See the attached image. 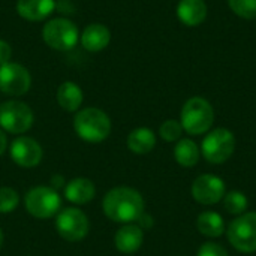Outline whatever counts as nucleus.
<instances>
[{"mask_svg":"<svg viewBox=\"0 0 256 256\" xmlns=\"http://www.w3.org/2000/svg\"><path fill=\"white\" fill-rule=\"evenodd\" d=\"M102 208L112 222L132 224L144 213V200L132 188H114L105 195Z\"/></svg>","mask_w":256,"mask_h":256,"instance_id":"nucleus-1","label":"nucleus"},{"mask_svg":"<svg viewBox=\"0 0 256 256\" xmlns=\"http://www.w3.org/2000/svg\"><path fill=\"white\" fill-rule=\"evenodd\" d=\"M76 135L87 142H102L111 134V120L106 112L99 108H84L74 118Z\"/></svg>","mask_w":256,"mask_h":256,"instance_id":"nucleus-2","label":"nucleus"},{"mask_svg":"<svg viewBox=\"0 0 256 256\" xmlns=\"http://www.w3.org/2000/svg\"><path fill=\"white\" fill-rule=\"evenodd\" d=\"M214 122V111L204 98H190L182 110V126L189 135H202L210 130Z\"/></svg>","mask_w":256,"mask_h":256,"instance_id":"nucleus-3","label":"nucleus"},{"mask_svg":"<svg viewBox=\"0 0 256 256\" xmlns=\"http://www.w3.org/2000/svg\"><path fill=\"white\" fill-rule=\"evenodd\" d=\"M42 39L50 48L56 51H69L76 45L80 32L70 20L54 18L45 22L42 28Z\"/></svg>","mask_w":256,"mask_h":256,"instance_id":"nucleus-4","label":"nucleus"},{"mask_svg":"<svg viewBox=\"0 0 256 256\" xmlns=\"http://www.w3.org/2000/svg\"><path fill=\"white\" fill-rule=\"evenodd\" d=\"M236 150L234 134L225 128H218L207 134L201 144V152L206 160L210 164H224L226 162Z\"/></svg>","mask_w":256,"mask_h":256,"instance_id":"nucleus-5","label":"nucleus"},{"mask_svg":"<svg viewBox=\"0 0 256 256\" xmlns=\"http://www.w3.org/2000/svg\"><path fill=\"white\" fill-rule=\"evenodd\" d=\"M32 108L21 100H6L0 105V128L9 134H24L33 124Z\"/></svg>","mask_w":256,"mask_h":256,"instance_id":"nucleus-6","label":"nucleus"},{"mask_svg":"<svg viewBox=\"0 0 256 256\" xmlns=\"http://www.w3.org/2000/svg\"><path fill=\"white\" fill-rule=\"evenodd\" d=\"M230 243L243 254L256 252V213H243L228 226Z\"/></svg>","mask_w":256,"mask_h":256,"instance_id":"nucleus-7","label":"nucleus"},{"mask_svg":"<svg viewBox=\"0 0 256 256\" xmlns=\"http://www.w3.org/2000/svg\"><path fill=\"white\" fill-rule=\"evenodd\" d=\"M62 200L57 190L46 186H38L26 195V208L36 219H48L60 212Z\"/></svg>","mask_w":256,"mask_h":256,"instance_id":"nucleus-8","label":"nucleus"},{"mask_svg":"<svg viewBox=\"0 0 256 256\" xmlns=\"http://www.w3.org/2000/svg\"><path fill=\"white\" fill-rule=\"evenodd\" d=\"M88 219L80 208H64L57 213L56 230L66 242H81L88 234Z\"/></svg>","mask_w":256,"mask_h":256,"instance_id":"nucleus-9","label":"nucleus"},{"mask_svg":"<svg viewBox=\"0 0 256 256\" xmlns=\"http://www.w3.org/2000/svg\"><path fill=\"white\" fill-rule=\"evenodd\" d=\"M32 76L27 68L20 63H4L0 66V92L8 96H22L30 90Z\"/></svg>","mask_w":256,"mask_h":256,"instance_id":"nucleus-10","label":"nucleus"},{"mask_svg":"<svg viewBox=\"0 0 256 256\" xmlns=\"http://www.w3.org/2000/svg\"><path fill=\"white\" fill-rule=\"evenodd\" d=\"M192 196L204 206H213L225 196V182L213 174H202L192 184Z\"/></svg>","mask_w":256,"mask_h":256,"instance_id":"nucleus-11","label":"nucleus"},{"mask_svg":"<svg viewBox=\"0 0 256 256\" xmlns=\"http://www.w3.org/2000/svg\"><path fill=\"white\" fill-rule=\"evenodd\" d=\"M12 160L22 168H33L42 160L40 144L28 136H18L12 141L9 148Z\"/></svg>","mask_w":256,"mask_h":256,"instance_id":"nucleus-12","label":"nucleus"},{"mask_svg":"<svg viewBox=\"0 0 256 256\" xmlns=\"http://www.w3.org/2000/svg\"><path fill=\"white\" fill-rule=\"evenodd\" d=\"M80 39H81V45L84 46V50L90 52H99L110 45L111 32L106 26L93 22L84 28V32L80 34Z\"/></svg>","mask_w":256,"mask_h":256,"instance_id":"nucleus-13","label":"nucleus"},{"mask_svg":"<svg viewBox=\"0 0 256 256\" xmlns=\"http://www.w3.org/2000/svg\"><path fill=\"white\" fill-rule=\"evenodd\" d=\"M56 9L54 0H18L16 12L27 21H44Z\"/></svg>","mask_w":256,"mask_h":256,"instance_id":"nucleus-14","label":"nucleus"},{"mask_svg":"<svg viewBox=\"0 0 256 256\" xmlns=\"http://www.w3.org/2000/svg\"><path fill=\"white\" fill-rule=\"evenodd\" d=\"M144 240V232L138 225L126 224L123 228H120L116 234L114 243L118 252L122 254H134L136 252Z\"/></svg>","mask_w":256,"mask_h":256,"instance_id":"nucleus-15","label":"nucleus"},{"mask_svg":"<svg viewBox=\"0 0 256 256\" xmlns=\"http://www.w3.org/2000/svg\"><path fill=\"white\" fill-rule=\"evenodd\" d=\"M177 16L184 26H200L207 18V4L204 0H180Z\"/></svg>","mask_w":256,"mask_h":256,"instance_id":"nucleus-16","label":"nucleus"},{"mask_svg":"<svg viewBox=\"0 0 256 256\" xmlns=\"http://www.w3.org/2000/svg\"><path fill=\"white\" fill-rule=\"evenodd\" d=\"M56 98H57V104L60 105V108H63L68 112H75L80 110L84 94L78 84L72 81H64L63 84L58 86Z\"/></svg>","mask_w":256,"mask_h":256,"instance_id":"nucleus-17","label":"nucleus"},{"mask_svg":"<svg viewBox=\"0 0 256 256\" xmlns=\"http://www.w3.org/2000/svg\"><path fill=\"white\" fill-rule=\"evenodd\" d=\"M96 189L88 178H74L64 186V196L74 204H87L94 198Z\"/></svg>","mask_w":256,"mask_h":256,"instance_id":"nucleus-18","label":"nucleus"},{"mask_svg":"<svg viewBox=\"0 0 256 256\" xmlns=\"http://www.w3.org/2000/svg\"><path fill=\"white\" fill-rule=\"evenodd\" d=\"M156 146L154 132L148 128H136L128 136V148L136 154H147Z\"/></svg>","mask_w":256,"mask_h":256,"instance_id":"nucleus-19","label":"nucleus"},{"mask_svg":"<svg viewBox=\"0 0 256 256\" xmlns=\"http://www.w3.org/2000/svg\"><path fill=\"white\" fill-rule=\"evenodd\" d=\"M196 228L202 236L216 238V237H220L224 234L225 224H224V219L219 213L204 212L196 219Z\"/></svg>","mask_w":256,"mask_h":256,"instance_id":"nucleus-20","label":"nucleus"},{"mask_svg":"<svg viewBox=\"0 0 256 256\" xmlns=\"http://www.w3.org/2000/svg\"><path fill=\"white\" fill-rule=\"evenodd\" d=\"M174 158L182 166H186V168L195 166L200 160V148L189 138L178 140L174 148Z\"/></svg>","mask_w":256,"mask_h":256,"instance_id":"nucleus-21","label":"nucleus"},{"mask_svg":"<svg viewBox=\"0 0 256 256\" xmlns=\"http://www.w3.org/2000/svg\"><path fill=\"white\" fill-rule=\"evenodd\" d=\"M224 206H225L228 213L240 216V214H243L246 212V208L249 206V201H248L244 194H242L238 190H232V192H230V194H226L224 196Z\"/></svg>","mask_w":256,"mask_h":256,"instance_id":"nucleus-22","label":"nucleus"},{"mask_svg":"<svg viewBox=\"0 0 256 256\" xmlns=\"http://www.w3.org/2000/svg\"><path fill=\"white\" fill-rule=\"evenodd\" d=\"M231 10L246 20L256 18V0H228Z\"/></svg>","mask_w":256,"mask_h":256,"instance_id":"nucleus-23","label":"nucleus"},{"mask_svg":"<svg viewBox=\"0 0 256 256\" xmlns=\"http://www.w3.org/2000/svg\"><path fill=\"white\" fill-rule=\"evenodd\" d=\"M20 204V196L12 188H0V213H10Z\"/></svg>","mask_w":256,"mask_h":256,"instance_id":"nucleus-24","label":"nucleus"},{"mask_svg":"<svg viewBox=\"0 0 256 256\" xmlns=\"http://www.w3.org/2000/svg\"><path fill=\"white\" fill-rule=\"evenodd\" d=\"M159 134H160L162 140H165L168 142H174V141L180 140V136L183 134V126L177 120H166L162 123Z\"/></svg>","mask_w":256,"mask_h":256,"instance_id":"nucleus-25","label":"nucleus"},{"mask_svg":"<svg viewBox=\"0 0 256 256\" xmlns=\"http://www.w3.org/2000/svg\"><path fill=\"white\" fill-rule=\"evenodd\" d=\"M196 256H230L228 252L225 250V248H222L218 243H204Z\"/></svg>","mask_w":256,"mask_h":256,"instance_id":"nucleus-26","label":"nucleus"},{"mask_svg":"<svg viewBox=\"0 0 256 256\" xmlns=\"http://www.w3.org/2000/svg\"><path fill=\"white\" fill-rule=\"evenodd\" d=\"M10 57H12V46L6 40L0 39V66L9 63Z\"/></svg>","mask_w":256,"mask_h":256,"instance_id":"nucleus-27","label":"nucleus"},{"mask_svg":"<svg viewBox=\"0 0 256 256\" xmlns=\"http://www.w3.org/2000/svg\"><path fill=\"white\" fill-rule=\"evenodd\" d=\"M136 222H138V226H140L141 230H148V228L153 226V218L148 216L147 213H142Z\"/></svg>","mask_w":256,"mask_h":256,"instance_id":"nucleus-28","label":"nucleus"},{"mask_svg":"<svg viewBox=\"0 0 256 256\" xmlns=\"http://www.w3.org/2000/svg\"><path fill=\"white\" fill-rule=\"evenodd\" d=\"M6 147H8V138H6V135H4V132L0 129V156L4 153V150H6Z\"/></svg>","mask_w":256,"mask_h":256,"instance_id":"nucleus-29","label":"nucleus"},{"mask_svg":"<svg viewBox=\"0 0 256 256\" xmlns=\"http://www.w3.org/2000/svg\"><path fill=\"white\" fill-rule=\"evenodd\" d=\"M51 183H52V186H54L52 189L56 190V189H58V188H62V186L64 184V180H63V177H60V176H54Z\"/></svg>","mask_w":256,"mask_h":256,"instance_id":"nucleus-30","label":"nucleus"},{"mask_svg":"<svg viewBox=\"0 0 256 256\" xmlns=\"http://www.w3.org/2000/svg\"><path fill=\"white\" fill-rule=\"evenodd\" d=\"M2 246H3V232L0 230V249H2Z\"/></svg>","mask_w":256,"mask_h":256,"instance_id":"nucleus-31","label":"nucleus"}]
</instances>
